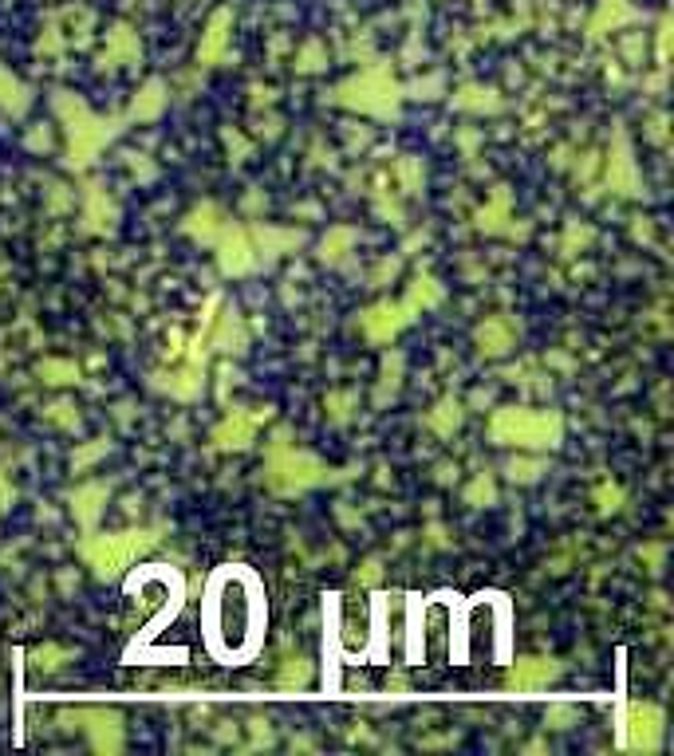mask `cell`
Segmentation results:
<instances>
[{"label": "cell", "mask_w": 674, "mask_h": 756, "mask_svg": "<svg viewBox=\"0 0 674 756\" xmlns=\"http://www.w3.org/2000/svg\"><path fill=\"white\" fill-rule=\"evenodd\" d=\"M414 319H418V312L406 300H379L367 312H359V327L371 343H395Z\"/></svg>", "instance_id": "obj_8"}, {"label": "cell", "mask_w": 674, "mask_h": 756, "mask_svg": "<svg viewBox=\"0 0 674 756\" xmlns=\"http://www.w3.org/2000/svg\"><path fill=\"white\" fill-rule=\"evenodd\" d=\"M36 375L44 378L48 386H71V382H79V367L71 359H44L36 367Z\"/></svg>", "instance_id": "obj_30"}, {"label": "cell", "mask_w": 674, "mask_h": 756, "mask_svg": "<svg viewBox=\"0 0 674 756\" xmlns=\"http://www.w3.org/2000/svg\"><path fill=\"white\" fill-rule=\"evenodd\" d=\"M473 339H477V351H481L485 359H501V355H509V351H513V343H517V335H513L509 319H501V315H489L485 323H477Z\"/></svg>", "instance_id": "obj_16"}, {"label": "cell", "mask_w": 674, "mask_h": 756, "mask_svg": "<svg viewBox=\"0 0 674 756\" xmlns=\"http://www.w3.org/2000/svg\"><path fill=\"white\" fill-rule=\"evenodd\" d=\"M249 347V327L237 308H225L221 315H213L205 323V351H217V355H245Z\"/></svg>", "instance_id": "obj_11"}, {"label": "cell", "mask_w": 674, "mask_h": 756, "mask_svg": "<svg viewBox=\"0 0 674 756\" xmlns=\"http://www.w3.org/2000/svg\"><path fill=\"white\" fill-rule=\"evenodd\" d=\"M450 107L454 111H466V115H497L505 107V99L497 95V87H481V83H466L450 95Z\"/></svg>", "instance_id": "obj_18"}, {"label": "cell", "mask_w": 674, "mask_h": 756, "mask_svg": "<svg viewBox=\"0 0 674 756\" xmlns=\"http://www.w3.org/2000/svg\"><path fill=\"white\" fill-rule=\"evenodd\" d=\"M489 441L521 453H552L564 441L560 410H529V406H501L489 414Z\"/></svg>", "instance_id": "obj_2"}, {"label": "cell", "mask_w": 674, "mask_h": 756, "mask_svg": "<svg viewBox=\"0 0 674 756\" xmlns=\"http://www.w3.org/2000/svg\"><path fill=\"white\" fill-rule=\"evenodd\" d=\"M12 501H16V489H12V485H8V477L0 473V516L8 512V504H12Z\"/></svg>", "instance_id": "obj_42"}, {"label": "cell", "mask_w": 674, "mask_h": 756, "mask_svg": "<svg viewBox=\"0 0 674 756\" xmlns=\"http://www.w3.org/2000/svg\"><path fill=\"white\" fill-rule=\"evenodd\" d=\"M119 205L99 186H87V209H83V229L87 233H115Z\"/></svg>", "instance_id": "obj_19"}, {"label": "cell", "mask_w": 674, "mask_h": 756, "mask_svg": "<svg viewBox=\"0 0 674 756\" xmlns=\"http://www.w3.org/2000/svg\"><path fill=\"white\" fill-rule=\"evenodd\" d=\"M56 115L64 123V134H68V170H87L103 146L115 142L119 134V123L115 119H99L83 99H75L71 91H56Z\"/></svg>", "instance_id": "obj_3"}, {"label": "cell", "mask_w": 674, "mask_h": 756, "mask_svg": "<svg viewBox=\"0 0 674 756\" xmlns=\"http://www.w3.org/2000/svg\"><path fill=\"white\" fill-rule=\"evenodd\" d=\"M28 107H32V91H28V83L16 79V75L0 63V111L12 115V119H20Z\"/></svg>", "instance_id": "obj_24"}, {"label": "cell", "mask_w": 674, "mask_h": 756, "mask_svg": "<svg viewBox=\"0 0 674 756\" xmlns=\"http://www.w3.org/2000/svg\"><path fill=\"white\" fill-rule=\"evenodd\" d=\"M71 721H79L75 729H83L91 737V749L95 753H119L123 749V713L119 709H75V713H64Z\"/></svg>", "instance_id": "obj_10"}, {"label": "cell", "mask_w": 674, "mask_h": 756, "mask_svg": "<svg viewBox=\"0 0 674 756\" xmlns=\"http://www.w3.org/2000/svg\"><path fill=\"white\" fill-rule=\"evenodd\" d=\"M68 501H71V516H75V524H83V528L91 532V528H95V520L103 516L107 501H111V485H103V481L75 485V493H71Z\"/></svg>", "instance_id": "obj_15"}, {"label": "cell", "mask_w": 674, "mask_h": 756, "mask_svg": "<svg viewBox=\"0 0 674 756\" xmlns=\"http://www.w3.org/2000/svg\"><path fill=\"white\" fill-rule=\"evenodd\" d=\"M332 103L355 115H371V119H395L403 107V87L391 75V67H367L351 79H343L332 91Z\"/></svg>", "instance_id": "obj_4"}, {"label": "cell", "mask_w": 674, "mask_h": 756, "mask_svg": "<svg viewBox=\"0 0 674 756\" xmlns=\"http://www.w3.org/2000/svg\"><path fill=\"white\" fill-rule=\"evenodd\" d=\"M269 418V410L265 414H249V410H233L225 422H217L213 426V434H209V441L221 449V453H233V449H249L253 441H257V426Z\"/></svg>", "instance_id": "obj_12"}, {"label": "cell", "mask_w": 674, "mask_h": 756, "mask_svg": "<svg viewBox=\"0 0 674 756\" xmlns=\"http://www.w3.org/2000/svg\"><path fill=\"white\" fill-rule=\"evenodd\" d=\"M505 473H509L513 485H537L540 477H544V461L540 457H513L505 465Z\"/></svg>", "instance_id": "obj_32"}, {"label": "cell", "mask_w": 674, "mask_h": 756, "mask_svg": "<svg viewBox=\"0 0 674 756\" xmlns=\"http://www.w3.org/2000/svg\"><path fill=\"white\" fill-rule=\"evenodd\" d=\"M221 225H225V213L213 205V201H202V205H194L190 213H186V221H182V229L198 241V245H213V237L221 233Z\"/></svg>", "instance_id": "obj_20"}, {"label": "cell", "mask_w": 674, "mask_h": 756, "mask_svg": "<svg viewBox=\"0 0 674 756\" xmlns=\"http://www.w3.org/2000/svg\"><path fill=\"white\" fill-rule=\"evenodd\" d=\"M229 28H233V12L229 8H221V12H213V20H209V28H205L202 44H198V63H217L221 56H225V44H229Z\"/></svg>", "instance_id": "obj_21"}, {"label": "cell", "mask_w": 674, "mask_h": 756, "mask_svg": "<svg viewBox=\"0 0 674 756\" xmlns=\"http://www.w3.org/2000/svg\"><path fill=\"white\" fill-rule=\"evenodd\" d=\"M627 20H631L627 0H604V4H600V16L592 20V36H604L607 28H619V24H627Z\"/></svg>", "instance_id": "obj_29"}, {"label": "cell", "mask_w": 674, "mask_h": 756, "mask_svg": "<svg viewBox=\"0 0 674 756\" xmlns=\"http://www.w3.org/2000/svg\"><path fill=\"white\" fill-rule=\"evenodd\" d=\"M107 449H111L107 441H99V445H87V449H79V453H71V465H75V469H83L87 461H95V457H103Z\"/></svg>", "instance_id": "obj_38"}, {"label": "cell", "mask_w": 674, "mask_h": 756, "mask_svg": "<svg viewBox=\"0 0 674 756\" xmlns=\"http://www.w3.org/2000/svg\"><path fill=\"white\" fill-rule=\"evenodd\" d=\"M158 544V528H127V532H99L91 540H83V560L95 571V579L111 583L119 579L138 556H146Z\"/></svg>", "instance_id": "obj_6"}, {"label": "cell", "mask_w": 674, "mask_h": 756, "mask_svg": "<svg viewBox=\"0 0 674 756\" xmlns=\"http://www.w3.org/2000/svg\"><path fill=\"white\" fill-rule=\"evenodd\" d=\"M607 186L615 193H639V178H635V158L623 134H615V150L607 158Z\"/></svg>", "instance_id": "obj_17"}, {"label": "cell", "mask_w": 674, "mask_h": 756, "mask_svg": "<svg viewBox=\"0 0 674 756\" xmlns=\"http://www.w3.org/2000/svg\"><path fill=\"white\" fill-rule=\"evenodd\" d=\"M150 386L162 390V394H170V398H178V402H190V398L202 394L205 367L186 363V367H178V371H154V375H150Z\"/></svg>", "instance_id": "obj_13"}, {"label": "cell", "mask_w": 674, "mask_h": 756, "mask_svg": "<svg viewBox=\"0 0 674 756\" xmlns=\"http://www.w3.org/2000/svg\"><path fill=\"white\" fill-rule=\"evenodd\" d=\"M265 591L245 567H221L205 595V642L221 662H245L261 646Z\"/></svg>", "instance_id": "obj_1"}, {"label": "cell", "mask_w": 674, "mask_h": 756, "mask_svg": "<svg viewBox=\"0 0 674 756\" xmlns=\"http://www.w3.org/2000/svg\"><path fill=\"white\" fill-rule=\"evenodd\" d=\"M68 410H71L68 402H56V406L48 410V418H52V422H60V426H75L79 418H75V414H68Z\"/></svg>", "instance_id": "obj_41"}, {"label": "cell", "mask_w": 674, "mask_h": 756, "mask_svg": "<svg viewBox=\"0 0 674 756\" xmlns=\"http://www.w3.org/2000/svg\"><path fill=\"white\" fill-rule=\"evenodd\" d=\"M462 418H466V410H462V398H454V394H446V398H438V406L426 414V426L438 434V438H454V430L462 426Z\"/></svg>", "instance_id": "obj_25"}, {"label": "cell", "mask_w": 674, "mask_h": 756, "mask_svg": "<svg viewBox=\"0 0 674 756\" xmlns=\"http://www.w3.org/2000/svg\"><path fill=\"white\" fill-rule=\"evenodd\" d=\"M138 36L127 28V24H115L111 32H107V48H103V56H99V67H123V63H135L138 60Z\"/></svg>", "instance_id": "obj_22"}, {"label": "cell", "mask_w": 674, "mask_h": 756, "mask_svg": "<svg viewBox=\"0 0 674 756\" xmlns=\"http://www.w3.org/2000/svg\"><path fill=\"white\" fill-rule=\"evenodd\" d=\"M556 674H560V662H552V658H517V662L509 666V674H505V686L521 693L540 690V686H548Z\"/></svg>", "instance_id": "obj_14"}, {"label": "cell", "mask_w": 674, "mask_h": 756, "mask_svg": "<svg viewBox=\"0 0 674 756\" xmlns=\"http://www.w3.org/2000/svg\"><path fill=\"white\" fill-rule=\"evenodd\" d=\"M379 575H383V567H379V560H367V564L359 567L351 579L359 583V587H371V583H379Z\"/></svg>", "instance_id": "obj_39"}, {"label": "cell", "mask_w": 674, "mask_h": 756, "mask_svg": "<svg viewBox=\"0 0 674 756\" xmlns=\"http://www.w3.org/2000/svg\"><path fill=\"white\" fill-rule=\"evenodd\" d=\"M332 481V469L316 457V453H304V449H292L288 434L280 430L276 441L269 449V461H265V485L280 497H292V493H308L316 485H328Z\"/></svg>", "instance_id": "obj_5"}, {"label": "cell", "mask_w": 674, "mask_h": 756, "mask_svg": "<svg viewBox=\"0 0 674 756\" xmlns=\"http://www.w3.org/2000/svg\"><path fill=\"white\" fill-rule=\"evenodd\" d=\"M399 174L406 178V193H418V186H422V170L406 158V162H399Z\"/></svg>", "instance_id": "obj_40"}, {"label": "cell", "mask_w": 674, "mask_h": 756, "mask_svg": "<svg viewBox=\"0 0 674 756\" xmlns=\"http://www.w3.org/2000/svg\"><path fill=\"white\" fill-rule=\"evenodd\" d=\"M493 501H497V485H493V477H489V473H477V481L466 489V504L485 508V504H493Z\"/></svg>", "instance_id": "obj_33"}, {"label": "cell", "mask_w": 674, "mask_h": 756, "mask_svg": "<svg viewBox=\"0 0 674 756\" xmlns=\"http://www.w3.org/2000/svg\"><path fill=\"white\" fill-rule=\"evenodd\" d=\"M324 48H320V40H308L304 44V52L296 56V71H320L324 67Z\"/></svg>", "instance_id": "obj_36"}, {"label": "cell", "mask_w": 674, "mask_h": 756, "mask_svg": "<svg viewBox=\"0 0 674 756\" xmlns=\"http://www.w3.org/2000/svg\"><path fill=\"white\" fill-rule=\"evenodd\" d=\"M166 103H170L166 83H162V79H146V87L135 95V103H131V115H127V119H135V123H150V119H158V115L166 111Z\"/></svg>", "instance_id": "obj_23"}, {"label": "cell", "mask_w": 674, "mask_h": 756, "mask_svg": "<svg viewBox=\"0 0 674 756\" xmlns=\"http://www.w3.org/2000/svg\"><path fill=\"white\" fill-rule=\"evenodd\" d=\"M359 241V229H351V225H336V229H328V237L320 241V260L324 264H343L347 260V249Z\"/></svg>", "instance_id": "obj_27"}, {"label": "cell", "mask_w": 674, "mask_h": 756, "mask_svg": "<svg viewBox=\"0 0 674 756\" xmlns=\"http://www.w3.org/2000/svg\"><path fill=\"white\" fill-rule=\"evenodd\" d=\"M253 237H257V241H272V249H265L269 252V260L272 256H280V252L300 249V245H304V233H280V229H272V225H257Z\"/></svg>", "instance_id": "obj_31"}, {"label": "cell", "mask_w": 674, "mask_h": 756, "mask_svg": "<svg viewBox=\"0 0 674 756\" xmlns=\"http://www.w3.org/2000/svg\"><path fill=\"white\" fill-rule=\"evenodd\" d=\"M623 749L635 753H659L663 745V709L651 701H631L627 717H623Z\"/></svg>", "instance_id": "obj_7"}, {"label": "cell", "mask_w": 674, "mask_h": 756, "mask_svg": "<svg viewBox=\"0 0 674 756\" xmlns=\"http://www.w3.org/2000/svg\"><path fill=\"white\" fill-rule=\"evenodd\" d=\"M213 249H217V268L225 272V276H245V272H253L257 268V249H253V237L237 225V221H229L225 217V225H221V233L213 237Z\"/></svg>", "instance_id": "obj_9"}, {"label": "cell", "mask_w": 674, "mask_h": 756, "mask_svg": "<svg viewBox=\"0 0 674 756\" xmlns=\"http://www.w3.org/2000/svg\"><path fill=\"white\" fill-rule=\"evenodd\" d=\"M308 678H312V662H308V658H288L276 682H280V686H304Z\"/></svg>", "instance_id": "obj_34"}, {"label": "cell", "mask_w": 674, "mask_h": 756, "mask_svg": "<svg viewBox=\"0 0 674 756\" xmlns=\"http://www.w3.org/2000/svg\"><path fill=\"white\" fill-rule=\"evenodd\" d=\"M442 296H446V288L430 276V272H418L414 280H410V288H406V304L414 308V312H426V308H438L442 304Z\"/></svg>", "instance_id": "obj_26"}, {"label": "cell", "mask_w": 674, "mask_h": 756, "mask_svg": "<svg viewBox=\"0 0 674 756\" xmlns=\"http://www.w3.org/2000/svg\"><path fill=\"white\" fill-rule=\"evenodd\" d=\"M572 721H576V709H568V705H552L544 713V725H552V729H568Z\"/></svg>", "instance_id": "obj_37"}, {"label": "cell", "mask_w": 674, "mask_h": 756, "mask_svg": "<svg viewBox=\"0 0 674 756\" xmlns=\"http://www.w3.org/2000/svg\"><path fill=\"white\" fill-rule=\"evenodd\" d=\"M403 351H391L383 355V371H379V390H375V406H387V398L399 394V382H403Z\"/></svg>", "instance_id": "obj_28"}, {"label": "cell", "mask_w": 674, "mask_h": 756, "mask_svg": "<svg viewBox=\"0 0 674 756\" xmlns=\"http://www.w3.org/2000/svg\"><path fill=\"white\" fill-rule=\"evenodd\" d=\"M596 508H600V516L619 512V508H623V489H619V485H611V481H604V485L596 489Z\"/></svg>", "instance_id": "obj_35"}]
</instances>
